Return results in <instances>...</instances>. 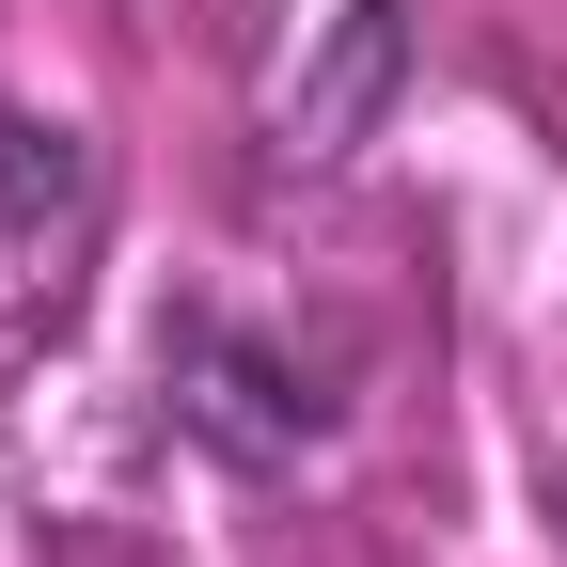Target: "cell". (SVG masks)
<instances>
[{"label":"cell","mask_w":567,"mask_h":567,"mask_svg":"<svg viewBox=\"0 0 567 567\" xmlns=\"http://www.w3.org/2000/svg\"><path fill=\"white\" fill-rule=\"evenodd\" d=\"M158 425H174L205 473L284 488V473H300L331 425H347V394H331L284 331H252V316H221V300H189V316H158Z\"/></svg>","instance_id":"cell-1"},{"label":"cell","mask_w":567,"mask_h":567,"mask_svg":"<svg viewBox=\"0 0 567 567\" xmlns=\"http://www.w3.org/2000/svg\"><path fill=\"white\" fill-rule=\"evenodd\" d=\"M111 237V158L48 111H0V300L17 316H80V268Z\"/></svg>","instance_id":"cell-2"},{"label":"cell","mask_w":567,"mask_h":567,"mask_svg":"<svg viewBox=\"0 0 567 567\" xmlns=\"http://www.w3.org/2000/svg\"><path fill=\"white\" fill-rule=\"evenodd\" d=\"M394 111H410V0H331L300 80H284V111H268V158L284 174H347Z\"/></svg>","instance_id":"cell-3"},{"label":"cell","mask_w":567,"mask_h":567,"mask_svg":"<svg viewBox=\"0 0 567 567\" xmlns=\"http://www.w3.org/2000/svg\"><path fill=\"white\" fill-rule=\"evenodd\" d=\"M551 536H567V457H551Z\"/></svg>","instance_id":"cell-4"}]
</instances>
